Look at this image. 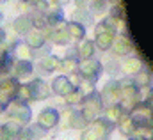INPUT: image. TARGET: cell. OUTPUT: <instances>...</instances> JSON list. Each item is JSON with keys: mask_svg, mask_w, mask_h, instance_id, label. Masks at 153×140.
I'll return each instance as SVG.
<instances>
[{"mask_svg": "<svg viewBox=\"0 0 153 140\" xmlns=\"http://www.w3.org/2000/svg\"><path fill=\"white\" fill-rule=\"evenodd\" d=\"M73 128H85V126H89L91 124V121H87L85 117H84V113L80 112V113H76L71 117V122H70Z\"/></svg>", "mask_w": 153, "mask_h": 140, "instance_id": "cell-28", "label": "cell"}, {"mask_svg": "<svg viewBox=\"0 0 153 140\" xmlns=\"http://www.w3.org/2000/svg\"><path fill=\"white\" fill-rule=\"evenodd\" d=\"M132 43L126 39V37H123V35H116L114 39V44H112V50H114L116 55H128L130 52H132Z\"/></svg>", "mask_w": 153, "mask_h": 140, "instance_id": "cell-16", "label": "cell"}, {"mask_svg": "<svg viewBox=\"0 0 153 140\" xmlns=\"http://www.w3.org/2000/svg\"><path fill=\"white\" fill-rule=\"evenodd\" d=\"M130 117H132V121L137 126H146L153 117V108L148 105V101L146 103H139L134 108H130Z\"/></svg>", "mask_w": 153, "mask_h": 140, "instance_id": "cell-5", "label": "cell"}, {"mask_svg": "<svg viewBox=\"0 0 153 140\" xmlns=\"http://www.w3.org/2000/svg\"><path fill=\"white\" fill-rule=\"evenodd\" d=\"M87 2H89V0H75V4H76L78 9H84V7L87 5Z\"/></svg>", "mask_w": 153, "mask_h": 140, "instance_id": "cell-37", "label": "cell"}, {"mask_svg": "<svg viewBox=\"0 0 153 140\" xmlns=\"http://www.w3.org/2000/svg\"><path fill=\"white\" fill-rule=\"evenodd\" d=\"M29 87H30V91H32V98L34 99H46L48 96H50V85L46 83V82H43V80H32L30 83H29Z\"/></svg>", "mask_w": 153, "mask_h": 140, "instance_id": "cell-13", "label": "cell"}, {"mask_svg": "<svg viewBox=\"0 0 153 140\" xmlns=\"http://www.w3.org/2000/svg\"><path fill=\"white\" fill-rule=\"evenodd\" d=\"M39 68L43 71H53L57 68H61V60L55 57V55H45L39 62Z\"/></svg>", "mask_w": 153, "mask_h": 140, "instance_id": "cell-20", "label": "cell"}, {"mask_svg": "<svg viewBox=\"0 0 153 140\" xmlns=\"http://www.w3.org/2000/svg\"><path fill=\"white\" fill-rule=\"evenodd\" d=\"M20 78L13 76V78H4L2 80V108L9 105L14 98H18V89H20Z\"/></svg>", "mask_w": 153, "mask_h": 140, "instance_id": "cell-6", "label": "cell"}, {"mask_svg": "<svg viewBox=\"0 0 153 140\" xmlns=\"http://www.w3.org/2000/svg\"><path fill=\"white\" fill-rule=\"evenodd\" d=\"M94 41H89V39H85L80 46H78V57L82 59V60H85V59H91L93 57V52H94Z\"/></svg>", "mask_w": 153, "mask_h": 140, "instance_id": "cell-23", "label": "cell"}, {"mask_svg": "<svg viewBox=\"0 0 153 140\" xmlns=\"http://www.w3.org/2000/svg\"><path fill=\"white\" fill-rule=\"evenodd\" d=\"M91 7H93L94 13H102V11L105 9V2H103V0H94V2L91 4Z\"/></svg>", "mask_w": 153, "mask_h": 140, "instance_id": "cell-32", "label": "cell"}, {"mask_svg": "<svg viewBox=\"0 0 153 140\" xmlns=\"http://www.w3.org/2000/svg\"><path fill=\"white\" fill-rule=\"evenodd\" d=\"M121 14H123V11H121V7H119V5H116V7L111 9V18H114V20H117V21L123 18Z\"/></svg>", "mask_w": 153, "mask_h": 140, "instance_id": "cell-33", "label": "cell"}, {"mask_svg": "<svg viewBox=\"0 0 153 140\" xmlns=\"http://www.w3.org/2000/svg\"><path fill=\"white\" fill-rule=\"evenodd\" d=\"M76 87L73 85V82H71V78H68V76H64V74H61V76H57V78H53V82H52V91L55 92V94H59V96H68L70 92H73Z\"/></svg>", "mask_w": 153, "mask_h": 140, "instance_id": "cell-10", "label": "cell"}, {"mask_svg": "<svg viewBox=\"0 0 153 140\" xmlns=\"http://www.w3.org/2000/svg\"><path fill=\"white\" fill-rule=\"evenodd\" d=\"M18 98L23 99V101L34 99V98H32V91H30V87H29V85H20V89H18Z\"/></svg>", "mask_w": 153, "mask_h": 140, "instance_id": "cell-30", "label": "cell"}, {"mask_svg": "<svg viewBox=\"0 0 153 140\" xmlns=\"http://www.w3.org/2000/svg\"><path fill=\"white\" fill-rule=\"evenodd\" d=\"M78 71H80V74L84 76L85 82L94 83L100 76V73H102V64L96 59H85V60H80Z\"/></svg>", "mask_w": 153, "mask_h": 140, "instance_id": "cell-3", "label": "cell"}, {"mask_svg": "<svg viewBox=\"0 0 153 140\" xmlns=\"http://www.w3.org/2000/svg\"><path fill=\"white\" fill-rule=\"evenodd\" d=\"M102 110H103V101H102L100 94L91 92V94H87L84 98V101H82V113H84V117L87 121L93 122L94 119H98V115L102 113Z\"/></svg>", "mask_w": 153, "mask_h": 140, "instance_id": "cell-2", "label": "cell"}, {"mask_svg": "<svg viewBox=\"0 0 153 140\" xmlns=\"http://www.w3.org/2000/svg\"><path fill=\"white\" fill-rule=\"evenodd\" d=\"M148 105L153 108V91H152V94H150V98H148Z\"/></svg>", "mask_w": 153, "mask_h": 140, "instance_id": "cell-38", "label": "cell"}, {"mask_svg": "<svg viewBox=\"0 0 153 140\" xmlns=\"http://www.w3.org/2000/svg\"><path fill=\"white\" fill-rule=\"evenodd\" d=\"M23 2H29V4H32V2H38V0H23Z\"/></svg>", "mask_w": 153, "mask_h": 140, "instance_id": "cell-39", "label": "cell"}, {"mask_svg": "<svg viewBox=\"0 0 153 140\" xmlns=\"http://www.w3.org/2000/svg\"><path fill=\"white\" fill-rule=\"evenodd\" d=\"M30 128V131H32V135H34V140H41L43 137H46V128L45 126H41V124H32V126H29Z\"/></svg>", "mask_w": 153, "mask_h": 140, "instance_id": "cell-29", "label": "cell"}, {"mask_svg": "<svg viewBox=\"0 0 153 140\" xmlns=\"http://www.w3.org/2000/svg\"><path fill=\"white\" fill-rule=\"evenodd\" d=\"M66 30L70 32L71 39H75V41L85 37V27H84V23H80V21H70V23L66 25Z\"/></svg>", "mask_w": 153, "mask_h": 140, "instance_id": "cell-19", "label": "cell"}, {"mask_svg": "<svg viewBox=\"0 0 153 140\" xmlns=\"http://www.w3.org/2000/svg\"><path fill=\"white\" fill-rule=\"evenodd\" d=\"M143 69V62L139 60V59H135V57H132V59H126L123 64H121V71L125 73V74H135V73H139V71Z\"/></svg>", "mask_w": 153, "mask_h": 140, "instance_id": "cell-18", "label": "cell"}, {"mask_svg": "<svg viewBox=\"0 0 153 140\" xmlns=\"http://www.w3.org/2000/svg\"><path fill=\"white\" fill-rule=\"evenodd\" d=\"M14 137L7 131V128L5 126H2V131H0V140H13Z\"/></svg>", "mask_w": 153, "mask_h": 140, "instance_id": "cell-35", "label": "cell"}, {"mask_svg": "<svg viewBox=\"0 0 153 140\" xmlns=\"http://www.w3.org/2000/svg\"><path fill=\"white\" fill-rule=\"evenodd\" d=\"M32 50H34V48H30L27 43H25V44H18V46L14 48V55H16L18 60H30L32 55H34Z\"/></svg>", "mask_w": 153, "mask_h": 140, "instance_id": "cell-24", "label": "cell"}, {"mask_svg": "<svg viewBox=\"0 0 153 140\" xmlns=\"http://www.w3.org/2000/svg\"><path fill=\"white\" fill-rule=\"evenodd\" d=\"M14 140H34V135H32L30 128H23V130L16 135V139Z\"/></svg>", "mask_w": 153, "mask_h": 140, "instance_id": "cell-31", "label": "cell"}, {"mask_svg": "<svg viewBox=\"0 0 153 140\" xmlns=\"http://www.w3.org/2000/svg\"><path fill=\"white\" fill-rule=\"evenodd\" d=\"M80 140H98V139H96V135H94V133L87 128V130H84V133H82Z\"/></svg>", "mask_w": 153, "mask_h": 140, "instance_id": "cell-34", "label": "cell"}, {"mask_svg": "<svg viewBox=\"0 0 153 140\" xmlns=\"http://www.w3.org/2000/svg\"><path fill=\"white\" fill-rule=\"evenodd\" d=\"M102 101L107 103V105H116L121 101V83L119 82H109L105 83L103 91H102Z\"/></svg>", "mask_w": 153, "mask_h": 140, "instance_id": "cell-8", "label": "cell"}, {"mask_svg": "<svg viewBox=\"0 0 153 140\" xmlns=\"http://www.w3.org/2000/svg\"><path fill=\"white\" fill-rule=\"evenodd\" d=\"M70 39H71V35H70L68 30H55V32L52 34V41H53L55 44H61V46L68 44Z\"/></svg>", "mask_w": 153, "mask_h": 140, "instance_id": "cell-26", "label": "cell"}, {"mask_svg": "<svg viewBox=\"0 0 153 140\" xmlns=\"http://www.w3.org/2000/svg\"><path fill=\"white\" fill-rule=\"evenodd\" d=\"M134 82H135V85H137L139 89L150 87V83H152V74H150V71L141 69L139 73H135V74H134Z\"/></svg>", "mask_w": 153, "mask_h": 140, "instance_id": "cell-22", "label": "cell"}, {"mask_svg": "<svg viewBox=\"0 0 153 140\" xmlns=\"http://www.w3.org/2000/svg\"><path fill=\"white\" fill-rule=\"evenodd\" d=\"M13 27H14V30L18 32V34H29L32 29H34V20H30L29 16H18L16 20H14V23H13Z\"/></svg>", "mask_w": 153, "mask_h": 140, "instance_id": "cell-14", "label": "cell"}, {"mask_svg": "<svg viewBox=\"0 0 153 140\" xmlns=\"http://www.w3.org/2000/svg\"><path fill=\"white\" fill-rule=\"evenodd\" d=\"M114 39H116V30H107L103 34L96 35L94 37V43H96V46L100 50H109V48H112Z\"/></svg>", "mask_w": 153, "mask_h": 140, "instance_id": "cell-15", "label": "cell"}, {"mask_svg": "<svg viewBox=\"0 0 153 140\" xmlns=\"http://www.w3.org/2000/svg\"><path fill=\"white\" fill-rule=\"evenodd\" d=\"M84 94H82V91L80 89H75L73 92H70L68 96H64V99H66V103L68 105H76V103H82L84 101Z\"/></svg>", "mask_w": 153, "mask_h": 140, "instance_id": "cell-27", "label": "cell"}, {"mask_svg": "<svg viewBox=\"0 0 153 140\" xmlns=\"http://www.w3.org/2000/svg\"><path fill=\"white\" fill-rule=\"evenodd\" d=\"M103 140H109V139H103Z\"/></svg>", "mask_w": 153, "mask_h": 140, "instance_id": "cell-40", "label": "cell"}, {"mask_svg": "<svg viewBox=\"0 0 153 140\" xmlns=\"http://www.w3.org/2000/svg\"><path fill=\"white\" fill-rule=\"evenodd\" d=\"M78 66H80V62L73 59V57H66L62 62H61V71L62 73H75L78 69Z\"/></svg>", "mask_w": 153, "mask_h": 140, "instance_id": "cell-25", "label": "cell"}, {"mask_svg": "<svg viewBox=\"0 0 153 140\" xmlns=\"http://www.w3.org/2000/svg\"><path fill=\"white\" fill-rule=\"evenodd\" d=\"M38 122L41 124V126H45L46 130L55 128V126L59 124V112H57L55 108H52V106L43 108V110L39 112V115H38Z\"/></svg>", "mask_w": 153, "mask_h": 140, "instance_id": "cell-9", "label": "cell"}, {"mask_svg": "<svg viewBox=\"0 0 153 140\" xmlns=\"http://www.w3.org/2000/svg\"><path fill=\"white\" fill-rule=\"evenodd\" d=\"M128 140H148V139H146V137H144L143 133H139V131H135V133H134L132 137H128Z\"/></svg>", "mask_w": 153, "mask_h": 140, "instance_id": "cell-36", "label": "cell"}, {"mask_svg": "<svg viewBox=\"0 0 153 140\" xmlns=\"http://www.w3.org/2000/svg\"><path fill=\"white\" fill-rule=\"evenodd\" d=\"M87 128L96 135L98 140H103V139H109L111 131L114 130V122H111L107 117H98V119H94Z\"/></svg>", "mask_w": 153, "mask_h": 140, "instance_id": "cell-7", "label": "cell"}, {"mask_svg": "<svg viewBox=\"0 0 153 140\" xmlns=\"http://www.w3.org/2000/svg\"><path fill=\"white\" fill-rule=\"evenodd\" d=\"M4 2H5V0H4Z\"/></svg>", "mask_w": 153, "mask_h": 140, "instance_id": "cell-41", "label": "cell"}, {"mask_svg": "<svg viewBox=\"0 0 153 140\" xmlns=\"http://www.w3.org/2000/svg\"><path fill=\"white\" fill-rule=\"evenodd\" d=\"M7 115H9V119L18 121V122H22V124L25 126V124L30 122L32 112H30V108L27 105V101H23V99H20V98H14V99L7 105Z\"/></svg>", "mask_w": 153, "mask_h": 140, "instance_id": "cell-1", "label": "cell"}, {"mask_svg": "<svg viewBox=\"0 0 153 140\" xmlns=\"http://www.w3.org/2000/svg\"><path fill=\"white\" fill-rule=\"evenodd\" d=\"M121 83V101H125L126 105H130L132 108L135 105H139L141 101V94H139V87L135 85V82L132 80H123Z\"/></svg>", "mask_w": 153, "mask_h": 140, "instance_id": "cell-4", "label": "cell"}, {"mask_svg": "<svg viewBox=\"0 0 153 140\" xmlns=\"http://www.w3.org/2000/svg\"><path fill=\"white\" fill-rule=\"evenodd\" d=\"M117 126H119V133L125 135V137H132V135L137 131V128H139V126L132 121V117H126V119H125L123 122H119Z\"/></svg>", "mask_w": 153, "mask_h": 140, "instance_id": "cell-21", "label": "cell"}, {"mask_svg": "<svg viewBox=\"0 0 153 140\" xmlns=\"http://www.w3.org/2000/svg\"><path fill=\"white\" fill-rule=\"evenodd\" d=\"M105 117H107L111 122L119 124V122H123L126 117H130V110H126L125 106H121L119 103H116V105L107 106V110H105Z\"/></svg>", "mask_w": 153, "mask_h": 140, "instance_id": "cell-11", "label": "cell"}, {"mask_svg": "<svg viewBox=\"0 0 153 140\" xmlns=\"http://www.w3.org/2000/svg\"><path fill=\"white\" fill-rule=\"evenodd\" d=\"M46 39H48V35L46 32L43 30V29H32L29 34L25 35V43L30 46V48H41V46H45V43H46Z\"/></svg>", "mask_w": 153, "mask_h": 140, "instance_id": "cell-12", "label": "cell"}, {"mask_svg": "<svg viewBox=\"0 0 153 140\" xmlns=\"http://www.w3.org/2000/svg\"><path fill=\"white\" fill-rule=\"evenodd\" d=\"M32 69L34 68H32L30 60H16L14 66H13V73H14L16 78H27V76H30Z\"/></svg>", "mask_w": 153, "mask_h": 140, "instance_id": "cell-17", "label": "cell"}]
</instances>
